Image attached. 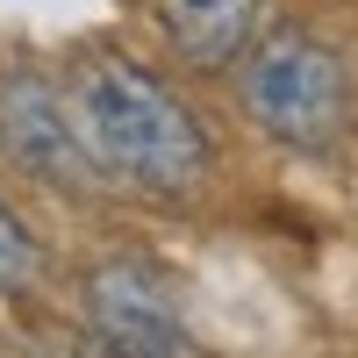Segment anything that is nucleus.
Here are the masks:
<instances>
[{
	"mask_svg": "<svg viewBox=\"0 0 358 358\" xmlns=\"http://www.w3.org/2000/svg\"><path fill=\"white\" fill-rule=\"evenodd\" d=\"M65 115H72V136H79L86 165L122 179V187L187 194L208 172V136L187 115V101L122 50H86L72 65Z\"/></svg>",
	"mask_w": 358,
	"mask_h": 358,
	"instance_id": "obj_1",
	"label": "nucleus"
},
{
	"mask_svg": "<svg viewBox=\"0 0 358 358\" xmlns=\"http://www.w3.org/2000/svg\"><path fill=\"white\" fill-rule=\"evenodd\" d=\"M236 101L273 143L322 151L344 129V65L308 29H265L236 72Z\"/></svg>",
	"mask_w": 358,
	"mask_h": 358,
	"instance_id": "obj_2",
	"label": "nucleus"
},
{
	"mask_svg": "<svg viewBox=\"0 0 358 358\" xmlns=\"http://www.w3.org/2000/svg\"><path fill=\"white\" fill-rule=\"evenodd\" d=\"M86 315L115 358H187V330H179L165 287L136 258H115L86 280Z\"/></svg>",
	"mask_w": 358,
	"mask_h": 358,
	"instance_id": "obj_3",
	"label": "nucleus"
},
{
	"mask_svg": "<svg viewBox=\"0 0 358 358\" xmlns=\"http://www.w3.org/2000/svg\"><path fill=\"white\" fill-rule=\"evenodd\" d=\"M0 151H8L22 172L65 179V187L86 172L72 115H65V101H57L43 79H0Z\"/></svg>",
	"mask_w": 358,
	"mask_h": 358,
	"instance_id": "obj_4",
	"label": "nucleus"
},
{
	"mask_svg": "<svg viewBox=\"0 0 358 358\" xmlns=\"http://www.w3.org/2000/svg\"><path fill=\"white\" fill-rule=\"evenodd\" d=\"M258 8L265 0H158V22H165V36H172V50L187 57V65L215 72V65H229V57L251 43Z\"/></svg>",
	"mask_w": 358,
	"mask_h": 358,
	"instance_id": "obj_5",
	"label": "nucleus"
},
{
	"mask_svg": "<svg viewBox=\"0 0 358 358\" xmlns=\"http://www.w3.org/2000/svg\"><path fill=\"white\" fill-rule=\"evenodd\" d=\"M36 236H29L15 215H8V208H0V294H15V287H29V280H36Z\"/></svg>",
	"mask_w": 358,
	"mask_h": 358,
	"instance_id": "obj_6",
	"label": "nucleus"
}]
</instances>
